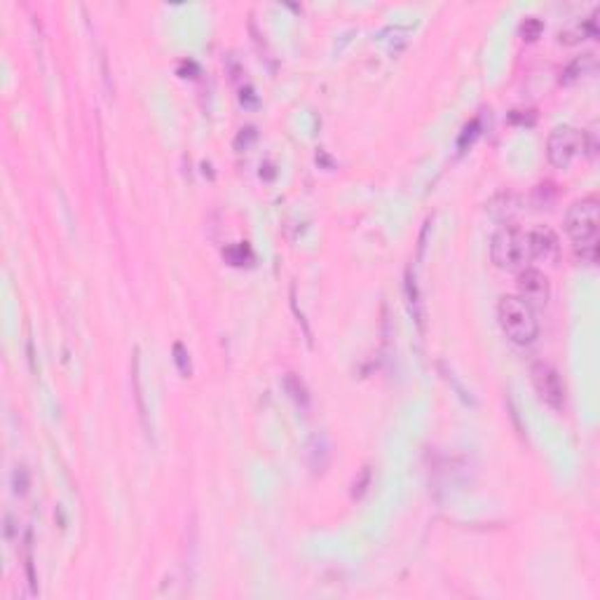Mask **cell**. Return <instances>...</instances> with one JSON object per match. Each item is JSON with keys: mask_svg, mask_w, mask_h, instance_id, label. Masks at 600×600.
<instances>
[{"mask_svg": "<svg viewBox=\"0 0 600 600\" xmlns=\"http://www.w3.org/2000/svg\"><path fill=\"white\" fill-rule=\"evenodd\" d=\"M598 212L600 204L596 197L577 200L565 214V232L572 239L574 253L586 265L598 260Z\"/></svg>", "mask_w": 600, "mask_h": 600, "instance_id": "obj_1", "label": "cell"}, {"mask_svg": "<svg viewBox=\"0 0 600 600\" xmlns=\"http://www.w3.org/2000/svg\"><path fill=\"white\" fill-rule=\"evenodd\" d=\"M497 319L504 335L516 345H530L537 338V317H535L532 305L519 296H504L497 303Z\"/></svg>", "mask_w": 600, "mask_h": 600, "instance_id": "obj_2", "label": "cell"}, {"mask_svg": "<svg viewBox=\"0 0 600 600\" xmlns=\"http://www.w3.org/2000/svg\"><path fill=\"white\" fill-rule=\"evenodd\" d=\"M490 258L502 270H519L526 265L528 256V237L516 226H504L495 232L490 242Z\"/></svg>", "mask_w": 600, "mask_h": 600, "instance_id": "obj_3", "label": "cell"}, {"mask_svg": "<svg viewBox=\"0 0 600 600\" xmlns=\"http://www.w3.org/2000/svg\"><path fill=\"white\" fill-rule=\"evenodd\" d=\"M586 148V136L570 125L556 127L546 139V157L556 169H567L579 155V150Z\"/></svg>", "mask_w": 600, "mask_h": 600, "instance_id": "obj_4", "label": "cell"}, {"mask_svg": "<svg viewBox=\"0 0 600 600\" xmlns=\"http://www.w3.org/2000/svg\"><path fill=\"white\" fill-rule=\"evenodd\" d=\"M530 378H532V385L537 389L539 399L544 401L546 406L556 408V411H560V408L565 406V385L551 363L535 361L532 366H530Z\"/></svg>", "mask_w": 600, "mask_h": 600, "instance_id": "obj_5", "label": "cell"}, {"mask_svg": "<svg viewBox=\"0 0 600 600\" xmlns=\"http://www.w3.org/2000/svg\"><path fill=\"white\" fill-rule=\"evenodd\" d=\"M528 237V256L535 258V260H542V263H553L558 258V251H560V242L556 237L551 228H535L526 232Z\"/></svg>", "mask_w": 600, "mask_h": 600, "instance_id": "obj_6", "label": "cell"}, {"mask_svg": "<svg viewBox=\"0 0 600 600\" xmlns=\"http://www.w3.org/2000/svg\"><path fill=\"white\" fill-rule=\"evenodd\" d=\"M519 291L521 296L526 300L528 305H546L548 300V293H551V289H548V279L544 272L535 270V267H526V270H521L519 274Z\"/></svg>", "mask_w": 600, "mask_h": 600, "instance_id": "obj_7", "label": "cell"}, {"mask_svg": "<svg viewBox=\"0 0 600 600\" xmlns=\"http://www.w3.org/2000/svg\"><path fill=\"white\" fill-rule=\"evenodd\" d=\"M329 457H331V450H329V441L324 436H315L310 439V464L317 474H322L324 469L329 467Z\"/></svg>", "mask_w": 600, "mask_h": 600, "instance_id": "obj_8", "label": "cell"}, {"mask_svg": "<svg viewBox=\"0 0 600 600\" xmlns=\"http://www.w3.org/2000/svg\"><path fill=\"white\" fill-rule=\"evenodd\" d=\"M406 296H408V308H411V312H413V319H415V322H418L420 331H425V312H423V300H420L418 284H415V279L411 277V272H408V277H406Z\"/></svg>", "mask_w": 600, "mask_h": 600, "instance_id": "obj_9", "label": "cell"}, {"mask_svg": "<svg viewBox=\"0 0 600 600\" xmlns=\"http://www.w3.org/2000/svg\"><path fill=\"white\" fill-rule=\"evenodd\" d=\"M284 387H286V392H289V397L296 401L298 406H308L310 404V394H308V387L303 385V380L298 378L296 373H286V378H284Z\"/></svg>", "mask_w": 600, "mask_h": 600, "instance_id": "obj_10", "label": "cell"}, {"mask_svg": "<svg viewBox=\"0 0 600 600\" xmlns=\"http://www.w3.org/2000/svg\"><path fill=\"white\" fill-rule=\"evenodd\" d=\"M139 366H141V359H139V349H134V373H132V382H134V392H136L139 411H141V418H143V423H145V404H143V394H141V373H139Z\"/></svg>", "mask_w": 600, "mask_h": 600, "instance_id": "obj_11", "label": "cell"}, {"mask_svg": "<svg viewBox=\"0 0 600 600\" xmlns=\"http://www.w3.org/2000/svg\"><path fill=\"white\" fill-rule=\"evenodd\" d=\"M593 66V54L589 52V54H582L579 56V59H574L572 63H570V68H567L565 71V82H570V80H574L577 78V75H582V73H586V68H591Z\"/></svg>", "mask_w": 600, "mask_h": 600, "instance_id": "obj_12", "label": "cell"}, {"mask_svg": "<svg viewBox=\"0 0 600 600\" xmlns=\"http://www.w3.org/2000/svg\"><path fill=\"white\" fill-rule=\"evenodd\" d=\"M174 361H176L178 371H181L183 375H190V356H188V349L183 342H174Z\"/></svg>", "mask_w": 600, "mask_h": 600, "instance_id": "obj_13", "label": "cell"}, {"mask_svg": "<svg viewBox=\"0 0 600 600\" xmlns=\"http://www.w3.org/2000/svg\"><path fill=\"white\" fill-rule=\"evenodd\" d=\"M542 22L539 19H535V17H528L526 22L521 24V33H523V38H526V40H535V38H539V33H542Z\"/></svg>", "mask_w": 600, "mask_h": 600, "instance_id": "obj_14", "label": "cell"}, {"mask_svg": "<svg viewBox=\"0 0 600 600\" xmlns=\"http://www.w3.org/2000/svg\"><path fill=\"white\" fill-rule=\"evenodd\" d=\"M12 486H15V493H17V495L26 493V490H29V474H26V469H22V467L15 469V474H12Z\"/></svg>", "mask_w": 600, "mask_h": 600, "instance_id": "obj_15", "label": "cell"}, {"mask_svg": "<svg viewBox=\"0 0 600 600\" xmlns=\"http://www.w3.org/2000/svg\"><path fill=\"white\" fill-rule=\"evenodd\" d=\"M253 139H256V129H253V127H246V129L239 132V136L235 143H237V148H242V143H244V148H248V143H251Z\"/></svg>", "mask_w": 600, "mask_h": 600, "instance_id": "obj_16", "label": "cell"}]
</instances>
